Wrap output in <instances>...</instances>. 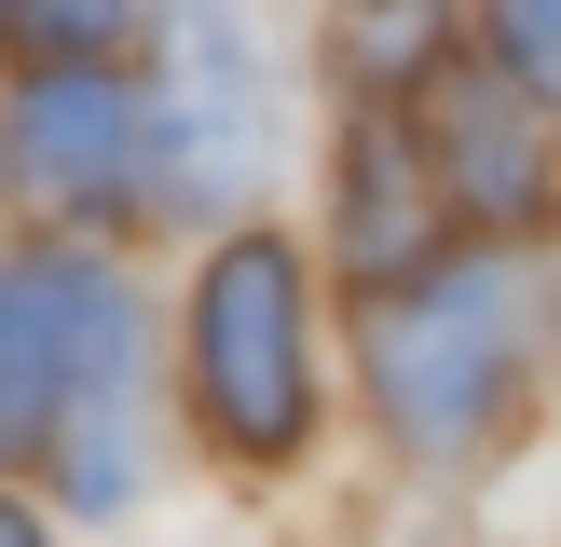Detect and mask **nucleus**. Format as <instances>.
<instances>
[{"label":"nucleus","instance_id":"nucleus-1","mask_svg":"<svg viewBox=\"0 0 561 547\" xmlns=\"http://www.w3.org/2000/svg\"><path fill=\"white\" fill-rule=\"evenodd\" d=\"M0 424L14 452H55L69 507L137 492V301L82 246H27L0 288Z\"/></svg>","mask_w":561,"mask_h":547},{"label":"nucleus","instance_id":"nucleus-2","mask_svg":"<svg viewBox=\"0 0 561 547\" xmlns=\"http://www.w3.org/2000/svg\"><path fill=\"white\" fill-rule=\"evenodd\" d=\"M520 328H535V260H453L438 288H411L370 328V397L411 452H466L493 424V397L520 383Z\"/></svg>","mask_w":561,"mask_h":547},{"label":"nucleus","instance_id":"nucleus-3","mask_svg":"<svg viewBox=\"0 0 561 547\" xmlns=\"http://www.w3.org/2000/svg\"><path fill=\"white\" fill-rule=\"evenodd\" d=\"M192 383H206V424L233 452H301L316 424V370H301V260L274 233L219 246V274L192 288Z\"/></svg>","mask_w":561,"mask_h":547},{"label":"nucleus","instance_id":"nucleus-4","mask_svg":"<svg viewBox=\"0 0 561 547\" xmlns=\"http://www.w3.org/2000/svg\"><path fill=\"white\" fill-rule=\"evenodd\" d=\"M261 55H247V27L219 14V0H164V191L179 206H219V191H247V164H261Z\"/></svg>","mask_w":561,"mask_h":547},{"label":"nucleus","instance_id":"nucleus-5","mask_svg":"<svg viewBox=\"0 0 561 547\" xmlns=\"http://www.w3.org/2000/svg\"><path fill=\"white\" fill-rule=\"evenodd\" d=\"M164 151V109H137L110 69H42L27 82V124H14V164L55 191V206H82V219H110L137 191V164Z\"/></svg>","mask_w":561,"mask_h":547},{"label":"nucleus","instance_id":"nucleus-6","mask_svg":"<svg viewBox=\"0 0 561 547\" xmlns=\"http://www.w3.org/2000/svg\"><path fill=\"white\" fill-rule=\"evenodd\" d=\"M343 246L356 274H398L438 246V164H411L398 124H356V206H343Z\"/></svg>","mask_w":561,"mask_h":547},{"label":"nucleus","instance_id":"nucleus-7","mask_svg":"<svg viewBox=\"0 0 561 547\" xmlns=\"http://www.w3.org/2000/svg\"><path fill=\"white\" fill-rule=\"evenodd\" d=\"M438 137H453V164H466V206H480V219H535V206H548V124H535L520 96L466 82Z\"/></svg>","mask_w":561,"mask_h":547},{"label":"nucleus","instance_id":"nucleus-8","mask_svg":"<svg viewBox=\"0 0 561 547\" xmlns=\"http://www.w3.org/2000/svg\"><path fill=\"white\" fill-rule=\"evenodd\" d=\"M493 55L535 109H561V0H493Z\"/></svg>","mask_w":561,"mask_h":547},{"label":"nucleus","instance_id":"nucleus-9","mask_svg":"<svg viewBox=\"0 0 561 547\" xmlns=\"http://www.w3.org/2000/svg\"><path fill=\"white\" fill-rule=\"evenodd\" d=\"M438 55V0H370V14H356V69L370 82H411Z\"/></svg>","mask_w":561,"mask_h":547},{"label":"nucleus","instance_id":"nucleus-10","mask_svg":"<svg viewBox=\"0 0 561 547\" xmlns=\"http://www.w3.org/2000/svg\"><path fill=\"white\" fill-rule=\"evenodd\" d=\"M14 27L42 55H69V42H110V27H124V0H14Z\"/></svg>","mask_w":561,"mask_h":547}]
</instances>
